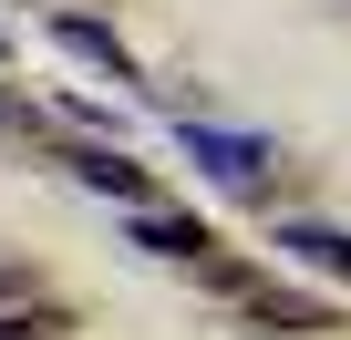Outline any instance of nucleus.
<instances>
[{"instance_id": "f257e3e1", "label": "nucleus", "mask_w": 351, "mask_h": 340, "mask_svg": "<svg viewBox=\"0 0 351 340\" xmlns=\"http://www.w3.org/2000/svg\"><path fill=\"white\" fill-rule=\"evenodd\" d=\"M176 134H186V155L207 165L217 186H258L269 176V134H228V124H197V114L176 124Z\"/></svg>"}, {"instance_id": "f03ea898", "label": "nucleus", "mask_w": 351, "mask_h": 340, "mask_svg": "<svg viewBox=\"0 0 351 340\" xmlns=\"http://www.w3.org/2000/svg\"><path fill=\"white\" fill-rule=\"evenodd\" d=\"M134 248H145V258H176V268H207V248H217V237H207L197 217H165V207H134Z\"/></svg>"}, {"instance_id": "7ed1b4c3", "label": "nucleus", "mask_w": 351, "mask_h": 340, "mask_svg": "<svg viewBox=\"0 0 351 340\" xmlns=\"http://www.w3.org/2000/svg\"><path fill=\"white\" fill-rule=\"evenodd\" d=\"M279 258H289V268H320V278H341V289H351V237H341V227L289 217V227H279Z\"/></svg>"}, {"instance_id": "20e7f679", "label": "nucleus", "mask_w": 351, "mask_h": 340, "mask_svg": "<svg viewBox=\"0 0 351 340\" xmlns=\"http://www.w3.org/2000/svg\"><path fill=\"white\" fill-rule=\"evenodd\" d=\"M52 42H62V52H83L93 73H114V83H134V62H124V42H114L104 21H83V11H52Z\"/></svg>"}, {"instance_id": "39448f33", "label": "nucleus", "mask_w": 351, "mask_h": 340, "mask_svg": "<svg viewBox=\"0 0 351 340\" xmlns=\"http://www.w3.org/2000/svg\"><path fill=\"white\" fill-rule=\"evenodd\" d=\"M73 176H83L93 196H114V207H155V196H145V165H124V155H104V144L73 155Z\"/></svg>"}]
</instances>
